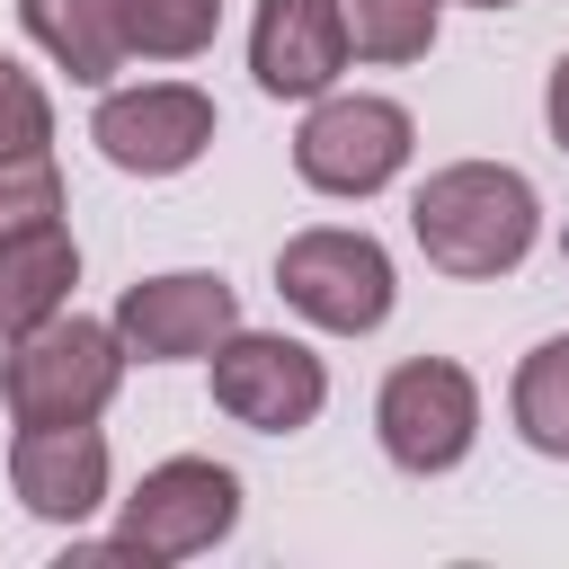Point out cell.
Segmentation results:
<instances>
[{"label":"cell","mask_w":569,"mask_h":569,"mask_svg":"<svg viewBox=\"0 0 569 569\" xmlns=\"http://www.w3.org/2000/svg\"><path fill=\"white\" fill-rule=\"evenodd\" d=\"M276 293H284L311 329H329V338H365V329L391 320L400 276H391V249H382L373 231L311 222V231H293V240L276 249Z\"/></svg>","instance_id":"4"},{"label":"cell","mask_w":569,"mask_h":569,"mask_svg":"<svg viewBox=\"0 0 569 569\" xmlns=\"http://www.w3.org/2000/svg\"><path fill=\"white\" fill-rule=\"evenodd\" d=\"M409 151H418V124H409L400 98H373V89H320L311 116H302V133H293V178H302L311 196H347V204H365V196H382V187L409 169Z\"/></svg>","instance_id":"3"},{"label":"cell","mask_w":569,"mask_h":569,"mask_svg":"<svg viewBox=\"0 0 569 569\" xmlns=\"http://www.w3.org/2000/svg\"><path fill=\"white\" fill-rule=\"evenodd\" d=\"M542 124H551V142L569 151V53L551 62V80H542Z\"/></svg>","instance_id":"19"},{"label":"cell","mask_w":569,"mask_h":569,"mask_svg":"<svg viewBox=\"0 0 569 569\" xmlns=\"http://www.w3.org/2000/svg\"><path fill=\"white\" fill-rule=\"evenodd\" d=\"M471 9H516V0H471Z\"/></svg>","instance_id":"20"},{"label":"cell","mask_w":569,"mask_h":569,"mask_svg":"<svg viewBox=\"0 0 569 569\" xmlns=\"http://www.w3.org/2000/svg\"><path fill=\"white\" fill-rule=\"evenodd\" d=\"M89 142L107 151V169L124 178H178L213 151V98L187 80H142V89H107L89 116Z\"/></svg>","instance_id":"8"},{"label":"cell","mask_w":569,"mask_h":569,"mask_svg":"<svg viewBox=\"0 0 569 569\" xmlns=\"http://www.w3.org/2000/svg\"><path fill=\"white\" fill-rule=\"evenodd\" d=\"M231 329H240V293L213 267H169V276H142L116 293V338L142 365H196Z\"/></svg>","instance_id":"9"},{"label":"cell","mask_w":569,"mask_h":569,"mask_svg":"<svg viewBox=\"0 0 569 569\" xmlns=\"http://www.w3.org/2000/svg\"><path fill=\"white\" fill-rule=\"evenodd\" d=\"M71 284H80V240L62 213L0 231V338H27L53 311H71Z\"/></svg>","instance_id":"12"},{"label":"cell","mask_w":569,"mask_h":569,"mask_svg":"<svg viewBox=\"0 0 569 569\" xmlns=\"http://www.w3.org/2000/svg\"><path fill=\"white\" fill-rule=\"evenodd\" d=\"M347 27H338V0H258L249 18V80L267 98H320L338 89L347 71Z\"/></svg>","instance_id":"11"},{"label":"cell","mask_w":569,"mask_h":569,"mask_svg":"<svg viewBox=\"0 0 569 569\" xmlns=\"http://www.w3.org/2000/svg\"><path fill=\"white\" fill-rule=\"evenodd\" d=\"M0 151H53V98L18 53H0Z\"/></svg>","instance_id":"17"},{"label":"cell","mask_w":569,"mask_h":569,"mask_svg":"<svg viewBox=\"0 0 569 569\" xmlns=\"http://www.w3.org/2000/svg\"><path fill=\"white\" fill-rule=\"evenodd\" d=\"M27 36L53 53V71H71L80 89H107L133 53H124V9L116 0H18Z\"/></svg>","instance_id":"13"},{"label":"cell","mask_w":569,"mask_h":569,"mask_svg":"<svg viewBox=\"0 0 569 569\" xmlns=\"http://www.w3.org/2000/svg\"><path fill=\"white\" fill-rule=\"evenodd\" d=\"M373 436L409 480H436L480 445V382L453 356H409L373 391Z\"/></svg>","instance_id":"5"},{"label":"cell","mask_w":569,"mask_h":569,"mask_svg":"<svg viewBox=\"0 0 569 569\" xmlns=\"http://www.w3.org/2000/svg\"><path fill=\"white\" fill-rule=\"evenodd\" d=\"M204 365H213V409L249 436H293L329 409V365L284 329H231Z\"/></svg>","instance_id":"6"},{"label":"cell","mask_w":569,"mask_h":569,"mask_svg":"<svg viewBox=\"0 0 569 569\" xmlns=\"http://www.w3.org/2000/svg\"><path fill=\"white\" fill-rule=\"evenodd\" d=\"M436 18H445V0H338V27H347L356 62H427Z\"/></svg>","instance_id":"15"},{"label":"cell","mask_w":569,"mask_h":569,"mask_svg":"<svg viewBox=\"0 0 569 569\" xmlns=\"http://www.w3.org/2000/svg\"><path fill=\"white\" fill-rule=\"evenodd\" d=\"M107 436H98V418H80V427H18L9 436V489H18V507L36 516V525H89L98 507H107Z\"/></svg>","instance_id":"10"},{"label":"cell","mask_w":569,"mask_h":569,"mask_svg":"<svg viewBox=\"0 0 569 569\" xmlns=\"http://www.w3.org/2000/svg\"><path fill=\"white\" fill-rule=\"evenodd\" d=\"M507 418H516V436H525L533 453L569 462V329H560V338H542V347L516 365Z\"/></svg>","instance_id":"14"},{"label":"cell","mask_w":569,"mask_h":569,"mask_svg":"<svg viewBox=\"0 0 569 569\" xmlns=\"http://www.w3.org/2000/svg\"><path fill=\"white\" fill-rule=\"evenodd\" d=\"M116 382H124V338H116V320H80V311H53L44 329L9 338V356H0V400L18 427L107 418Z\"/></svg>","instance_id":"2"},{"label":"cell","mask_w":569,"mask_h":569,"mask_svg":"<svg viewBox=\"0 0 569 569\" xmlns=\"http://www.w3.org/2000/svg\"><path fill=\"white\" fill-rule=\"evenodd\" d=\"M124 9V53L142 62H196L222 27V0H116Z\"/></svg>","instance_id":"16"},{"label":"cell","mask_w":569,"mask_h":569,"mask_svg":"<svg viewBox=\"0 0 569 569\" xmlns=\"http://www.w3.org/2000/svg\"><path fill=\"white\" fill-rule=\"evenodd\" d=\"M240 525V471L213 462V453H169L142 471V489L124 498L116 533L142 551V560H196L213 542H231Z\"/></svg>","instance_id":"7"},{"label":"cell","mask_w":569,"mask_h":569,"mask_svg":"<svg viewBox=\"0 0 569 569\" xmlns=\"http://www.w3.org/2000/svg\"><path fill=\"white\" fill-rule=\"evenodd\" d=\"M409 231L427 249L436 276H462V284H489V276H516L542 240V196L525 169L507 160H445L418 196H409Z\"/></svg>","instance_id":"1"},{"label":"cell","mask_w":569,"mask_h":569,"mask_svg":"<svg viewBox=\"0 0 569 569\" xmlns=\"http://www.w3.org/2000/svg\"><path fill=\"white\" fill-rule=\"evenodd\" d=\"M44 213H62V169H53V151H0V231L44 222Z\"/></svg>","instance_id":"18"}]
</instances>
